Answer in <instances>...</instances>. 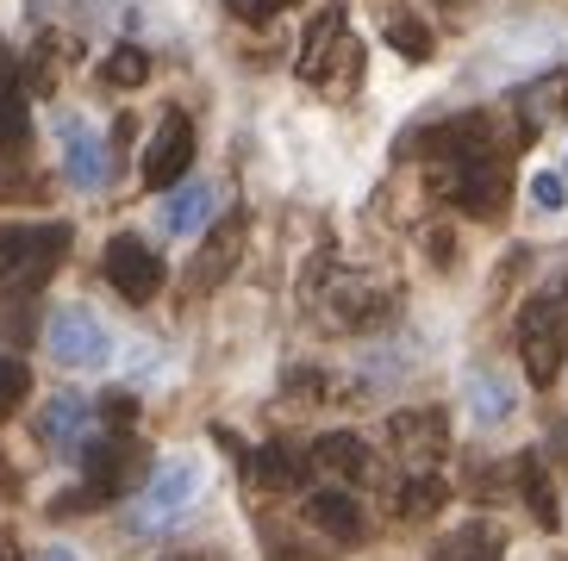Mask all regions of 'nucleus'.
<instances>
[{"label":"nucleus","instance_id":"f257e3e1","mask_svg":"<svg viewBox=\"0 0 568 561\" xmlns=\"http://www.w3.org/2000/svg\"><path fill=\"white\" fill-rule=\"evenodd\" d=\"M301 82L313 88H332L337 100L356 88V75H363V44L351 38V26H344V7H325V13L306 26L301 38Z\"/></svg>","mask_w":568,"mask_h":561},{"label":"nucleus","instance_id":"f03ea898","mask_svg":"<svg viewBox=\"0 0 568 561\" xmlns=\"http://www.w3.org/2000/svg\"><path fill=\"white\" fill-rule=\"evenodd\" d=\"M138 468H144V443H138L132 430H101V437L82 443V475H88L82 493L94 499V506H106V499L138 487Z\"/></svg>","mask_w":568,"mask_h":561},{"label":"nucleus","instance_id":"7ed1b4c3","mask_svg":"<svg viewBox=\"0 0 568 561\" xmlns=\"http://www.w3.org/2000/svg\"><path fill=\"white\" fill-rule=\"evenodd\" d=\"M44 349H51V363L69 368V375H94V368L113 363V337H106V325L88 306H63V313H51V325H44Z\"/></svg>","mask_w":568,"mask_h":561},{"label":"nucleus","instance_id":"20e7f679","mask_svg":"<svg viewBox=\"0 0 568 561\" xmlns=\"http://www.w3.org/2000/svg\"><path fill=\"white\" fill-rule=\"evenodd\" d=\"M194 499H201V462H194V456H169V462L151 468L144 493H138L132 530H163L169 518H182Z\"/></svg>","mask_w":568,"mask_h":561},{"label":"nucleus","instance_id":"39448f33","mask_svg":"<svg viewBox=\"0 0 568 561\" xmlns=\"http://www.w3.org/2000/svg\"><path fill=\"white\" fill-rule=\"evenodd\" d=\"M568 356V330H562V299H531L518 313V363L531 375V387H550L562 375Z\"/></svg>","mask_w":568,"mask_h":561},{"label":"nucleus","instance_id":"423d86ee","mask_svg":"<svg viewBox=\"0 0 568 561\" xmlns=\"http://www.w3.org/2000/svg\"><path fill=\"white\" fill-rule=\"evenodd\" d=\"M187 163H194V119L187 113H163L156 119L151 144H144V187L169 194V187L187 182Z\"/></svg>","mask_w":568,"mask_h":561},{"label":"nucleus","instance_id":"0eeeda50","mask_svg":"<svg viewBox=\"0 0 568 561\" xmlns=\"http://www.w3.org/2000/svg\"><path fill=\"white\" fill-rule=\"evenodd\" d=\"M437 187L450 194L456 213L481 218V225H494V218H506V194H513V182H506L500 163H468V169H444L437 175Z\"/></svg>","mask_w":568,"mask_h":561},{"label":"nucleus","instance_id":"6e6552de","mask_svg":"<svg viewBox=\"0 0 568 561\" xmlns=\"http://www.w3.org/2000/svg\"><path fill=\"white\" fill-rule=\"evenodd\" d=\"M106 280H113V294L119 299H132V306H144V299L163 294V256H156L144 237L132 232H119L113 244H106Z\"/></svg>","mask_w":568,"mask_h":561},{"label":"nucleus","instance_id":"1a4fd4ad","mask_svg":"<svg viewBox=\"0 0 568 561\" xmlns=\"http://www.w3.org/2000/svg\"><path fill=\"white\" fill-rule=\"evenodd\" d=\"M387 437H394V449H400L418 475V462H437L450 449V418L437 412V406H406V412L387 418Z\"/></svg>","mask_w":568,"mask_h":561},{"label":"nucleus","instance_id":"9d476101","mask_svg":"<svg viewBox=\"0 0 568 561\" xmlns=\"http://www.w3.org/2000/svg\"><path fill=\"white\" fill-rule=\"evenodd\" d=\"M69 225H44V232H19V225H0V280L13 275H44V268L63 256Z\"/></svg>","mask_w":568,"mask_h":561},{"label":"nucleus","instance_id":"9b49d317","mask_svg":"<svg viewBox=\"0 0 568 561\" xmlns=\"http://www.w3.org/2000/svg\"><path fill=\"white\" fill-rule=\"evenodd\" d=\"M57 137H63V175L75 187H106V144L101 132L88 125L82 113H63L57 119Z\"/></svg>","mask_w":568,"mask_h":561},{"label":"nucleus","instance_id":"f8f14e48","mask_svg":"<svg viewBox=\"0 0 568 561\" xmlns=\"http://www.w3.org/2000/svg\"><path fill=\"white\" fill-rule=\"evenodd\" d=\"M237 256H244V213H232L213 237H206V249L194 256V263H187L182 287H187V294H213L219 280L237 268Z\"/></svg>","mask_w":568,"mask_h":561},{"label":"nucleus","instance_id":"ddd939ff","mask_svg":"<svg viewBox=\"0 0 568 561\" xmlns=\"http://www.w3.org/2000/svg\"><path fill=\"white\" fill-rule=\"evenodd\" d=\"M88 418H94V406H88V394H57L44 412H38V443L51 449V456H82L88 443Z\"/></svg>","mask_w":568,"mask_h":561},{"label":"nucleus","instance_id":"4468645a","mask_svg":"<svg viewBox=\"0 0 568 561\" xmlns=\"http://www.w3.org/2000/svg\"><path fill=\"white\" fill-rule=\"evenodd\" d=\"M306 524L325 530L332 543H363V506H356V493H344V487L306 493Z\"/></svg>","mask_w":568,"mask_h":561},{"label":"nucleus","instance_id":"2eb2a0df","mask_svg":"<svg viewBox=\"0 0 568 561\" xmlns=\"http://www.w3.org/2000/svg\"><path fill=\"white\" fill-rule=\"evenodd\" d=\"M213 213H219V182H182V187H169V200H163V232L194 237Z\"/></svg>","mask_w":568,"mask_h":561},{"label":"nucleus","instance_id":"dca6fc26","mask_svg":"<svg viewBox=\"0 0 568 561\" xmlns=\"http://www.w3.org/2000/svg\"><path fill=\"white\" fill-rule=\"evenodd\" d=\"M244 468H251V480L268 487V493H301L306 487V456L294 443H263Z\"/></svg>","mask_w":568,"mask_h":561},{"label":"nucleus","instance_id":"f3484780","mask_svg":"<svg viewBox=\"0 0 568 561\" xmlns=\"http://www.w3.org/2000/svg\"><path fill=\"white\" fill-rule=\"evenodd\" d=\"M468 412H475V425H506L513 418V380L500 375V368H468Z\"/></svg>","mask_w":568,"mask_h":561},{"label":"nucleus","instance_id":"a211bd4d","mask_svg":"<svg viewBox=\"0 0 568 561\" xmlns=\"http://www.w3.org/2000/svg\"><path fill=\"white\" fill-rule=\"evenodd\" d=\"M332 313L351 330H368L400 313V294H387V287H344V294H332Z\"/></svg>","mask_w":568,"mask_h":561},{"label":"nucleus","instance_id":"6ab92c4d","mask_svg":"<svg viewBox=\"0 0 568 561\" xmlns=\"http://www.w3.org/2000/svg\"><path fill=\"white\" fill-rule=\"evenodd\" d=\"M306 462L332 468V475H344V480H363L368 475V449H363V437H351V430H325V437L306 449Z\"/></svg>","mask_w":568,"mask_h":561},{"label":"nucleus","instance_id":"aec40b11","mask_svg":"<svg viewBox=\"0 0 568 561\" xmlns=\"http://www.w3.org/2000/svg\"><path fill=\"white\" fill-rule=\"evenodd\" d=\"M432 561H506V543H500V530L494 524H463V530H450L444 543L432 549Z\"/></svg>","mask_w":568,"mask_h":561},{"label":"nucleus","instance_id":"412c9836","mask_svg":"<svg viewBox=\"0 0 568 561\" xmlns=\"http://www.w3.org/2000/svg\"><path fill=\"white\" fill-rule=\"evenodd\" d=\"M513 480L525 487V506H531V518H537V524H544V530H556V524H562V512H556V487H550V475H544V462H537V456H518Z\"/></svg>","mask_w":568,"mask_h":561},{"label":"nucleus","instance_id":"4be33fe9","mask_svg":"<svg viewBox=\"0 0 568 561\" xmlns=\"http://www.w3.org/2000/svg\"><path fill=\"white\" fill-rule=\"evenodd\" d=\"M26 137H32V106L19 94V75H0V150L13 156Z\"/></svg>","mask_w":568,"mask_h":561},{"label":"nucleus","instance_id":"5701e85b","mask_svg":"<svg viewBox=\"0 0 568 561\" xmlns=\"http://www.w3.org/2000/svg\"><path fill=\"white\" fill-rule=\"evenodd\" d=\"M444 499H450V487L432 475V468H418V475H406V487H400V518H437L444 512Z\"/></svg>","mask_w":568,"mask_h":561},{"label":"nucleus","instance_id":"b1692460","mask_svg":"<svg viewBox=\"0 0 568 561\" xmlns=\"http://www.w3.org/2000/svg\"><path fill=\"white\" fill-rule=\"evenodd\" d=\"M387 44H394V50H400V57H406V63H432V57H437V38H432V26H425V19H413V13H394V19H387Z\"/></svg>","mask_w":568,"mask_h":561},{"label":"nucleus","instance_id":"393cba45","mask_svg":"<svg viewBox=\"0 0 568 561\" xmlns=\"http://www.w3.org/2000/svg\"><path fill=\"white\" fill-rule=\"evenodd\" d=\"M144 75H151V57H144L138 44H119L113 57L101 63V82H106V88H138Z\"/></svg>","mask_w":568,"mask_h":561},{"label":"nucleus","instance_id":"a878e982","mask_svg":"<svg viewBox=\"0 0 568 561\" xmlns=\"http://www.w3.org/2000/svg\"><path fill=\"white\" fill-rule=\"evenodd\" d=\"M26 394H32V375H26V363H19V356H0V418L19 412V406H26Z\"/></svg>","mask_w":568,"mask_h":561},{"label":"nucleus","instance_id":"bb28decb","mask_svg":"<svg viewBox=\"0 0 568 561\" xmlns=\"http://www.w3.org/2000/svg\"><path fill=\"white\" fill-rule=\"evenodd\" d=\"M232 7V19H244V26H268L275 13H287L294 0H225Z\"/></svg>","mask_w":568,"mask_h":561},{"label":"nucleus","instance_id":"cd10ccee","mask_svg":"<svg viewBox=\"0 0 568 561\" xmlns=\"http://www.w3.org/2000/svg\"><path fill=\"white\" fill-rule=\"evenodd\" d=\"M38 194H44L38 175H26V169H0V200H38Z\"/></svg>","mask_w":568,"mask_h":561},{"label":"nucleus","instance_id":"c85d7f7f","mask_svg":"<svg viewBox=\"0 0 568 561\" xmlns=\"http://www.w3.org/2000/svg\"><path fill=\"white\" fill-rule=\"evenodd\" d=\"M531 200L537 206H544V213H562V175H556V169H544V175H531Z\"/></svg>","mask_w":568,"mask_h":561},{"label":"nucleus","instance_id":"c756f323","mask_svg":"<svg viewBox=\"0 0 568 561\" xmlns=\"http://www.w3.org/2000/svg\"><path fill=\"white\" fill-rule=\"evenodd\" d=\"M101 418H106L113 430L132 425V418H138V399H132V394H106V399H101Z\"/></svg>","mask_w":568,"mask_h":561},{"label":"nucleus","instance_id":"7c9ffc66","mask_svg":"<svg viewBox=\"0 0 568 561\" xmlns=\"http://www.w3.org/2000/svg\"><path fill=\"white\" fill-rule=\"evenodd\" d=\"M325 394V375H318V368H287V394Z\"/></svg>","mask_w":568,"mask_h":561},{"label":"nucleus","instance_id":"2f4dec72","mask_svg":"<svg viewBox=\"0 0 568 561\" xmlns=\"http://www.w3.org/2000/svg\"><path fill=\"white\" fill-rule=\"evenodd\" d=\"M432 263H437V268L450 263V232H432Z\"/></svg>","mask_w":568,"mask_h":561},{"label":"nucleus","instance_id":"473e14b6","mask_svg":"<svg viewBox=\"0 0 568 561\" xmlns=\"http://www.w3.org/2000/svg\"><path fill=\"white\" fill-rule=\"evenodd\" d=\"M19 480H13V462H7V456H0V493H13Z\"/></svg>","mask_w":568,"mask_h":561},{"label":"nucleus","instance_id":"72a5a7b5","mask_svg":"<svg viewBox=\"0 0 568 561\" xmlns=\"http://www.w3.org/2000/svg\"><path fill=\"white\" fill-rule=\"evenodd\" d=\"M38 561H82V555H75V549H63V543H57V549H44V555H38Z\"/></svg>","mask_w":568,"mask_h":561},{"label":"nucleus","instance_id":"f704fd0d","mask_svg":"<svg viewBox=\"0 0 568 561\" xmlns=\"http://www.w3.org/2000/svg\"><path fill=\"white\" fill-rule=\"evenodd\" d=\"M0 75H13V57H7V44H0Z\"/></svg>","mask_w":568,"mask_h":561},{"label":"nucleus","instance_id":"c9c22d12","mask_svg":"<svg viewBox=\"0 0 568 561\" xmlns=\"http://www.w3.org/2000/svg\"><path fill=\"white\" fill-rule=\"evenodd\" d=\"M0 561H19V549H13V543H0Z\"/></svg>","mask_w":568,"mask_h":561},{"label":"nucleus","instance_id":"e433bc0d","mask_svg":"<svg viewBox=\"0 0 568 561\" xmlns=\"http://www.w3.org/2000/svg\"><path fill=\"white\" fill-rule=\"evenodd\" d=\"M556 449H562V456H568V425H562V430H556Z\"/></svg>","mask_w":568,"mask_h":561},{"label":"nucleus","instance_id":"4c0bfd02","mask_svg":"<svg viewBox=\"0 0 568 561\" xmlns=\"http://www.w3.org/2000/svg\"><path fill=\"white\" fill-rule=\"evenodd\" d=\"M562 182H568V169H562Z\"/></svg>","mask_w":568,"mask_h":561}]
</instances>
